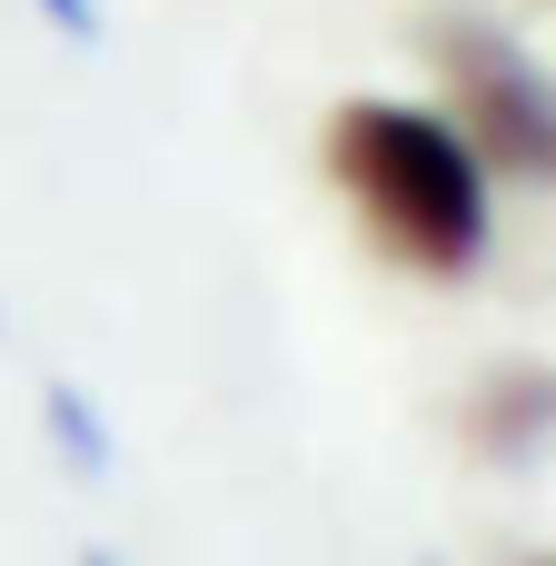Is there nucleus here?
<instances>
[{
  "mask_svg": "<svg viewBox=\"0 0 556 566\" xmlns=\"http://www.w3.org/2000/svg\"><path fill=\"white\" fill-rule=\"evenodd\" d=\"M80 566H119V557H80Z\"/></svg>",
  "mask_w": 556,
  "mask_h": 566,
  "instance_id": "5",
  "label": "nucleus"
},
{
  "mask_svg": "<svg viewBox=\"0 0 556 566\" xmlns=\"http://www.w3.org/2000/svg\"><path fill=\"white\" fill-rule=\"evenodd\" d=\"M448 90H458V109H468V129H478V149L507 169V179H556V70L547 60H527L517 40H497V30H448Z\"/></svg>",
  "mask_w": 556,
  "mask_h": 566,
  "instance_id": "2",
  "label": "nucleus"
},
{
  "mask_svg": "<svg viewBox=\"0 0 556 566\" xmlns=\"http://www.w3.org/2000/svg\"><path fill=\"white\" fill-rule=\"evenodd\" d=\"M60 40H99V0H40Z\"/></svg>",
  "mask_w": 556,
  "mask_h": 566,
  "instance_id": "4",
  "label": "nucleus"
},
{
  "mask_svg": "<svg viewBox=\"0 0 556 566\" xmlns=\"http://www.w3.org/2000/svg\"><path fill=\"white\" fill-rule=\"evenodd\" d=\"M50 428H60V458H70V468H109V428L90 418V398H80L70 378L50 388Z\"/></svg>",
  "mask_w": 556,
  "mask_h": 566,
  "instance_id": "3",
  "label": "nucleus"
},
{
  "mask_svg": "<svg viewBox=\"0 0 556 566\" xmlns=\"http://www.w3.org/2000/svg\"><path fill=\"white\" fill-rule=\"evenodd\" d=\"M328 169H338L348 209L368 219V239L388 259H408L428 279L478 269V249H487V159L448 119H428L408 99H348L328 119Z\"/></svg>",
  "mask_w": 556,
  "mask_h": 566,
  "instance_id": "1",
  "label": "nucleus"
}]
</instances>
